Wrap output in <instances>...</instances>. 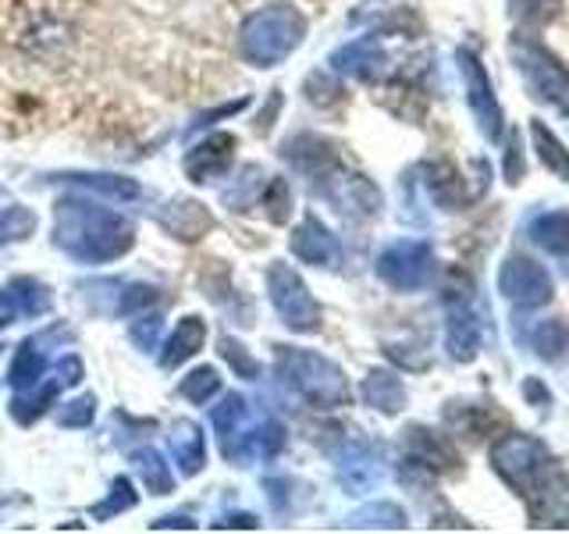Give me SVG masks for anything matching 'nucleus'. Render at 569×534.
Masks as SVG:
<instances>
[{
	"instance_id": "obj_1",
	"label": "nucleus",
	"mask_w": 569,
	"mask_h": 534,
	"mask_svg": "<svg viewBox=\"0 0 569 534\" xmlns=\"http://www.w3.org/2000/svg\"><path fill=\"white\" fill-rule=\"evenodd\" d=\"M491 467L523 498L530 527H569V474L545 442L509 432L491 445Z\"/></svg>"
},
{
	"instance_id": "obj_2",
	"label": "nucleus",
	"mask_w": 569,
	"mask_h": 534,
	"mask_svg": "<svg viewBox=\"0 0 569 534\" xmlns=\"http://www.w3.org/2000/svg\"><path fill=\"white\" fill-rule=\"evenodd\" d=\"M53 246L79 264H107L136 246V225L82 196H61L53 204Z\"/></svg>"
},
{
	"instance_id": "obj_3",
	"label": "nucleus",
	"mask_w": 569,
	"mask_h": 534,
	"mask_svg": "<svg viewBox=\"0 0 569 534\" xmlns=\"http://www.w3.org/2000/svg\"><path fill=\"white\" fill-rule=\"evenodd\" d=\"M307 36V18L292 4H267L246 14L239 29L242 58L253 68H274L302 43Z\"/></svg>"
},
{
	"instance_id": "obj_4",
	"label": "nucleus",
	"mask_w": 569,
	"mask_h": 534,
	"mask_svg": "<svg viewBox=\"0 0 569 534\" xmlns=\"http://www.w3.org/2000/svg\"><path fill=\"white\" fill-rule=\"evenodd\" d=\"M278 353V374L299 399H307L317 409H335L349 403V382L346 370L328 356L313 349H296V346H274Z\"/></svg>"
},
{
	"instance_id": "obj_5",
	"label": "nucleus",
	"mask_w": 569,
	"mask_h": 534,
	"mask_svg": "<svg viewBox=\"0 0 569 534\" xmlns=\"http://www.w3.org/2000/svg\"><path fill=\"white\" fill-rule=\"evenodd\" d=\"M512 58L520 65V76L527 82V89L541 103H551L556 111L566 115L569 121V71L562 68L559 58H551V53L541 47V43H530V40H512Z\"/></svg>"
},
{
	"instance_id": "obj_6",
	"label": "nucleus",
	"mask_w": 569,
	"mask_h": 534,
	"mask_svg": "<svg viewBox=\"0 0 569 534\" xmlns=\"http://www.w3.org/2000/svg\"><path fill=\"white\" fill-rule=\"evenodd\" d=\"M267 296H271V307L278 310L281 325L289 332L310 335L320 328V303L289 264L274 260L267 267Z\"/></svg>"
},
{
	"instance_id": "obj_7",
	"label": "nucleus",
	"mask_w": 569,
	"mask_h": 534,
	"mask_svg": "<svg viewBox=\"0 0 569 534\" xmlns=\"http://www.w3.org/2000/svg\"><path fill=\"white\" fill-rule=\"evenodd\" d=\"M435 275V249L423 239H399L381 249L378 278L396 293H417Z\"/></svg>"
},
{
	"instance_id": "obj_8",
	"label": "nucleus",
	"mask_w": 569,
	"mask_h": 534,
	"mask_svg": "<svg viewBox=\"0 0 569 534\" xmlns=\"http://www.w3.org/2000/svg\"><path fill=\"white\" fill-rule=\"evenodd\" d=\"M456 61H459V76H462V86H467V103L477 118V129L485 132V139H502V129H506V115H502V103H498L495 89H491V79L485 65L477 61L473 50H456Z\"/></svg>"
},
{
	"instance_id": "obj_9",
	"label": "nucleus",
	"mask_w": 569,
	"mask_h": 534,
	"mask_svg": "<svg viewBox=\"0 0 569 534\" xmlns=\"http://www.w3.org/2000/svg\"><path fill=\"white\" fill-rule=\"evenodd\" d=\"M498 289H502V296L512 303V307L538 310L551 299L556 285H551V275L545 271L541 264H533L530 257L512 254V257H506L502 271H498Z\"/></svg>"
},
{
	"instance_id": "obj_10",
	"label": "nucleus",
	"mask_w": 569,
	"mask_h": 534,
	"mask_svg": "<svg viewBox=\"0 0 569 534\" xmlns=\"http://www.w3.org/2000/svg\"><path fill=\"white\" fill-rule=\"evenodd\" d=\"M82 382V360L76 353H68L61 356L58 364L50 367V382H36L32 388L26 392H18L14 403H11V421L18 424H32V421H40L47 409L53 406V399H58V392L61 388H71V385H79Z\"/></svg>"
},
{
	"instance_id": "obj_11",
	"label": "nucleus",
	"mask_w": 569,
	"mask_h": 534,
	"mask_svg": "<svg viewBox=\"0 0 569 534\" xmlns=\"http://www.w3.org/2000/svg\"><path fill=\"white\" fill-rule=\"evenodd\" d=\"M317 189L328 196L338 214L346 218H373L381 210V189L367 175H349L331 168L325 178H317Z\"/></svg>"
},
{
	"instance_id": "obj_12",
	"label": "nucleus",
	"mask_w": 569,
	"mask_h": 534,
	"mask_svg": "<svg viewBox=\"0 0 569 534\" xmlns=\"http://www.w3.org/2000/svg\"><path fill=\"white\" fill-rule=\"evenodd\" d=\"M385 477V456L381 445H373L367 438H352L338 453V481L349 495H363L370 488H378Z\"/></svg>"
},
{
	"instance_id": "obj_13",
	"label": "nucleus",
	"mask_w": 569,
	"mask_h": 534,
	"mask_svg": "<svg viewBox=\"0 0 569 534\" xmlns=\"http://www.w3.org/2000/svg\"><path fill=\"white\" fill-rule=\"evenodd\" d=\"M445 349L456 364H470L480 353V320L467 293H449V320H445Z\"/></svg>"
},
{
	"instance_id": "obj_14",
	"label": "nucleus",
	"mask_w": 569,
	"mask_h": 534,
	"mask_svg": "<svg viewBox=\"0 0 569 534\" xmlns=\"http://www.w3.org/2000/svg\"><path fill=\"white\" fill-rule=\"evenodd\" d=\"M331 68L360 82H378L388 71V50L378 36H363V40H352L342 50H335Z\"/></svg>"
},
{
	"instance_id": "obj_15",
	"label": "nucleus",
	"mask_w": 569,
	"mask_h": 534,
	"mask_svg": "<svg viewBox=\"0 0 569 534\" xmlns=\"http://www.w3.org/2000/svg\"><path fill=\"white\" fill-rule=\"evenodd\" d=\"M289 246L302 264H313V267L342 264V246H338V239L325 228V221H320L317 214H307V218H302V225L292 231Z\"/></svg>"
},
{
	"instance_id": "obj_16",
	"label": "nucleus",
	"mask_w": 569,
	"mask_h": 534,
	"mask_svg": "<svg viewBox=\"0 0 569 534\" xmlns=\"http://www.w3.org/2000/svg\"><path fill=\"white\" fill-rule=\"evenodd\" d=\"M236 136L231 132H213L210 139L196 142V147L186 154V175L192 178L196 186H207L210 178H218L228 171L231 157H236Z\"/></svg>"
},
{
	"instance_id": "obj_17",
	"label": "nucleus",
	"mask_w": 569,
	"mask_h": 534,
	"mask_svg": "<svg viewBox=\"0 0 569 534\" xmlns=\"http://www.w3.org/2000/svg\"><path fill=\"white\" fill-rule=\"evenodd\" d=\"M284 160L296 168V171H302V175H310L313 182L317 178H325L331 168H338V160H335V147L328 139H320V136H296V139H289L284 142Z\"/></svg>"
},
{
	"instance_id": "obj_18",
	"label": "nucleus",
	"mask_w": 569,
	"mask_h": 534,
	"mask_svg": "<svg viewBox=\"0 0 569 534\" xmlns=\"http://www.w3.org/2000/svg\"><path fill=\"white\" fill-rule=\"evenodd\" d=\"M157 221L164 225L174 239H182V243L203 239L207 231L213 228L210 210H207L203 204H196V200H171L168 207H160Z\"/></svg>"
},
{
	"instance_id": "obj_19",
	"label": "nucleus",
	"mask_w": 569,
	"mask_h": 534,
	"mask_svg": "<svg viewBox=\"0 0 569 534\" xmlns=\"http://www.w3.org/2000/svg\"><path fill=\"white\" fill-rule=\"evenodd\" d=\"M168 445H171V456L178 459V467H182L186 477H196L203 467H207V442H203V427L182 417L171 424V435H168Z\"/></svg>"
},
{
	"instance_id": "obj_20",
	"label": "nucleus",
	"mask_w": 569,
	"mask_h": 534,
	"mask_svg": "<svg viewBox=\"0 0 569 534\" xmlns=\"http://www.w3.org/2000/svg\"><path fill=\"white\" fill-rule=\"evenodd\" d=\"M406 445H409V456L417 463H423L427 471H459V456L445 435L438 432H427V427H409L406 432Z\"/></svg>"
},
{
	"instance_id": "obj_21",
	"label": "nucleus",
	"mask_w": 569,
	"mask_h": 534,
	"mask_svg": "<svg viewBox=\"0 0 569 534\" xmlns=\"http://www.w3.org/2000/svg\"><path fill=\"white\" fill-rule=\"evenodd\" d=\"M53 182H71L76 189L107 196V200H136L142 192L136 178L124 175H97V171H71V175H53Z\"/></svg>"
},
{
	"instance_id": "obj_22",
	"label": "nucleus",
	"mask_w": 569,
	"mask_h": 534,
	"mask_svg": "<svg viewBox=\"0 0 569 534\" xmlns=\"http://www.w3.org/2000/svg\"><path fill=\"white\" fill-rule=\"evenodd\" d=\"M360 396L367 406H373L378 414H399V409L406 406V385L402 378H396L391 370H370L363 385H360Z\"/></svg>"
},
{
	"instance_id": "obj_23",
	"label": "nucleus",
	"mask_w": 569,
	"mask_h": 534,
	"mask_svg": "<svg viewBox=\"0 0 569 534\" xmlns=\"http://www.w3.org/2000/svg\"><path fill=\"white\" fill-rule=\"evenodd\" d=\"M207 343V325L203 317H186L182 325L171 332V338L164 343V353H160V367L174 370L178 364H186L189 356H196Z\"/></svg>"
},
{
	"instance_id": "obj_24",
	"label": "nucleus",
	"mask_w": 569,
	"mask_h": 534,
	"mask_svg": "<svg viewBox=\"0 0 569 534\" xmlns=\"http://www.w3.org/2000/svg\"><path fill=\"white\" fill-rule=\"evenodd\" d=\"M427 189H431V200L445 210H459L467 204V192H462V178L452 165H445V160H435V165H427Z\"/></svg>"
},
{
	"instance_id": "obj_25",
	"label": "nucleus",
	"mask_w": 569,
	"mask_h": 534,
	"mask_svg": "<svg viewBox=\"0 0 569 534\" xmlns=\"http://www.w3.org/2000/svg\"><path fill=\"white\" fill-rule=\"evenodd\" d=\"M40 378H47V353L40 349V338H26L22 346L14 349L11 360V385L18 392L32 388Z\"/></svg>"
},
{
	"instance_id": "obj_26",
	"label": "nucleus",
	"mask_w": 569,
	"mask_h": 534,
	"mask_svg": "<svg viewBox=\"0 0 569 534\" xmlns=\"http://www.w3.org/2000/svg\"><path fill=\"white\" fill-rule=\"evenodd\" d=\"M530 239L556 257H569V214L551 210L530 221Z\"/></svg>"
},
{
	"instance_id": "obj_27",
	"label": "nucleus",
	"mask_w": 569,
	"mask_h": 534,
	"mask_svg": "<svg viewBox=\"0 0 569 534\" xmlns=\"http://www.w3.org/2000/svg\"><path fill=\"white\" fill-rule=\"evenodd\" d=\"M530 139H533V150H538L541 165L556 178H562V182H569V150L556 139V132L541 121H530Z\"/></svg>"
},
{
	"instance_id": "obj_28",
	"label": "nucleus",
	"mask_w": 569,
	"mask_h": 534,
	"mask_svg": "<svg viewBox=\"0 0 569 534\" xmlns=\"http://www.w3.org/2000/svg\"><path fill=\"white\" fill-rule=\"evenodd\" d=\"M132 463H136V474L142 477V485H147L153 495H171L174 492L171 467H168L164 456H160L157 449H136Z\"/></svg>"
},
{
	"instance_id": "obj_29",
	"label": "nucleus",
	"mask_w": 569,
	"mask_h": 534,
	"mask_svg": "<svg viewBox=\"0 0 569 534\" xmlns=\"http://www.w3.org/2000/svg\"><path fill=\"white\" fill-rule=\"evenodd\" d=\"M346 527H360V531H402L406 527V513L396 503H370L363 510H356Z\"/></svg>"
},
{
	"instance_id": "obj_30",
	"label": "nucleus",
	"mask_w": 569,
	"mask_h": 534,
	"mask_svg": "<svg viewBox=\"0 0 569 534\" xmlns=\"http://www.w3.org/2000/svg\"><path fill=\"white\" fill-rule=\"evenodd\" d=\"M246 417H249V403L239 396V392H228V396L210 409V424H213V432H218L221 442L228 435H236L239 427L246 424Z\"/></svg>"
},
{
	"instance_id": "obj_31",
	"label": "nucleus",
	"mask_w": 569,
	"mask_h": 534,
	"mask_svg": "<svg viewBox=\"0 0 569 534\" xmlns=\"http://www.w3.org/2000/svg\"><path fill=\"white\" fill-rule=\"evenodd\" d=\"M11 296L18 303V314H26V317H40V314L50 310V289L36 281V278H14L11 281Z\"/></svg>"
},
{
	"instance_id": "obj_32",
	"label": "nucleus",
	"mask_w": 569,
	"mask_h": 534,
	"mask_svg": "<svg viewBox=\"0 0 569 534\" xmlns=\"http://www.w3.org/2000/svg\"><path fill=\"white\" fill-rule=\"evenodd\" d=\"M36 225H40V218L29 210V207H8L0 210V249L11 246V243H22L29 239Z\"/></svg>"
},
{
	"instance_id": "obj_33",
	"label": "nucleus",
	"mask_w": 569,
	"mask_h": 534,
	"mask_svg": "<svg viewBox=\"0 0 569 534\" xmlns=\"http://www.w3.org/2000/svg\"><path fill=\"white\" fill-rule=\"evenodd\" d=\"M139 503V495H136V488H132V481L129 477H114V485H111V492H107V498L103 503H97L93 513L97 521H114V516H121L124 510H132Z\"/></svg>"
},
{
	"instance_id": "obj_34",
	"label": "nucleus",
	"mask_w": 569,
	"mask_h": 534,
	"mask_svg": "<svg viewBox=\"0 0 569 534\" xmlns=\"http://www.w3.org/2000/svg\"><path fill=\"white\" fill-rule=\"evenodd\" d=\"M533 353H541L545 360H559L569 353V328L562 320H541L533 332Z\"/></svg>"
},
{
	"instance_id": "obj_35",
	"label": "nucleus",
	"mask_w": 569,
	"mask_h": 534,
	"mask_svg": "<svg viewBox=\"0 0 569 534\" xmlns=\"http://www.w3.org/2000/svg\"><path fill=\"white\" fill-rule=\"evenodd\" d=\"M160 303V289L147 281H121V293H118V317H129L139 310H150Z\"/></svg>"
},
{
	"instance_id": "obj_36",
	"label": "nucleus",
	"mask_w": 569,
	"mask_h": 534,
	"mask_svg": "<svg viewBox=\"0 0 569 534\" xmlns=\"http://www.w3.org/2000/svg\"><path fill=\"white\" fill-rule=\"evenodd\" d=\"M178 392L189 399V403H196V406H207L213 396L221 392V374L213 370V367H196L189 378L178 385Z\"/></svg>"
},
{
	"instance_id": "obj_37",
	"label": "nucleus",
	"mask_w": 569,
	"mask_h": 534,
	"mask_svg": "<svg viewBox=\"0 0 569 534\" xmlns=\"http://www.w3.org/2000/svg\"><path fill=\"white\" fill-rule=\"evenodd\" d=\"M218 353H221L224 360L231 364V370H236L239 378H246V382L260 378V360H257V356L239 343V338H231V335L218 338Z\"/></svg>"
},
{
	"instance_id": "obj_38",
	"label": "nucleus",
	"mask_w": 569,
	"mask_h": 534,
	"mask_svg": "<svg viewBox=\"0 0 569 534\" xmlns=\"http://www.w3.org/2000/svg\"><path fill=\"white\" fill-rule=\"evenodd\" d=\"M263 207H267V218L274 225H284L292 214V192H289V182L284 178H271L263 189Z\"/></svg>"
},
{
	"instance_id": "obj_39",
	"label": "nucleus",
	"mask_w": 569,
	"mask_h": 534,
	"mask_svg": "<svg viewBox=\"0 0 569 534\" xmlns=\"http://www.w3.org/2000/svg\"><path fill=\"white\" fill-rule=\"evenodd\" d=\"M93 417H97V396H89V392L58 409L61 427H86V424H93Z\"/></svg>"
},
{
	"instance_id": "obj_40",
	"label": "nucleus",
	"mask_w": 569,
	"mask_h": 534,
	"mask_svg": "<svg viewBox=\"0 0 569 534\" xmlns=\"http://www.w3.org/2000/svg\"><path fill=\"white\" fill-rule=\"evenodd\" d=\"M160 320L157 314H147V317H139V320H132V343L142 349V353H153L157 349V338H160Z\"/></svg>"
},
{
	"instance_id": "obj_41",
	"label": "nucleus",
	"mask_w": 569,
	"mask_h": 534,
	"mask_svg": "<svg viewBox=\"0 0 569 534\" xmlns=\"http://www.w3.org/2000/svg\"><path fill=\"white\" fill-rule=\"evenodd\" d=\"M559 11V0H516V14L527 22H548Z\"/></svg>"
},
{
	"instance_id": "obj_42",
	"label": "nucleus",
	"mask_w": 569,
	"mask_h": 534,
	"mask_svg": "<svg viewBox=\"0 0 569 534\" xmlns=\"http://www.w3.org/2000/svg\"><path fill=\"white\" fill-rule=\"evenodd\" d=\"M520 150H523V147H520V139L512 136L509 150H506V182H509V186L523 182V154H520Z\"/></svg>"
},
{
	"instance_id": "obj_43",
	"label": "nucleus",
	"mask_w": 569,
	"mask_h": 534,
	"mask_svg": "<svg viewBox=\"0 0 569 534\" xmlns=\"http://www.w3.org/2000/svg\"><path fill=\"white\" fill-rule=\"evenodd\" d=\"M246 103H249V97H242V100H231V103H224L221 111H207V115H200V121H192V136L200 132V129H207V125H213L218 118H224V115H236V111H246Z\"/></svg>"
},
{
	"instance_id": "obj_44",
	"label": "nucleus",
	"mask_w": 569,
	"mask_h": 534,
	"mask_svg": "<svg viewBox=\"0 0 569 534\" xmlns=\"http://www.w3.org/2000/svg\"><path fill=\"white\" fill-rule=\"evenodd\" d=\"M213 527H221V531H224V527H236V531L249 527V531H253V527H260V521H257L253 513H231V516H224V521H218Z\"/></svg>"
},
{
	"instance_id": "obj_45",
	"label": "nucleus",
	"mask_w": 569,
	"mask_h": 534,
	"mask_svg": "<svg viewBox=\"0 0 569 534\" xmlns=\"http://www.w3.org/2000/svg\"><path fill=\"white\" fill-rule=\"evenodd\" d=\"M150 527H153V531H164V527H174V531H192L196 524L189 521V516H182V513H171V516H160V521H153Z\"/></svg>"
},
{
	"instance_id": "obj_46",
	"label": "nucleus",
	"mask_w": 569,
	"mask_h": 534,
	"mask_svg": "<svg viewBox=\"0 0 569 534\" xmlns=\"http://www.w3.org/2000/svg\"><path fill=\"white\" fill-rule=\"evenodd\" d=\"M14 317H18V303H14V296L0 289V328H8Z\"/></svg>"
}]
</instances>
